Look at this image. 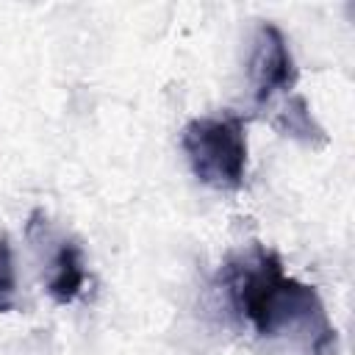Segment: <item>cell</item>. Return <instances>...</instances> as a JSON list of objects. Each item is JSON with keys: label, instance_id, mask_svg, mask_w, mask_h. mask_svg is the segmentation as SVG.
<instances>
[{"label": "cell", "instance_id": "6da1fadb", "mask_svg": "<svg viewBox=\"0 0 355 355\" xmlns=\"http://www.w3.org/2000/svg\"><path fill=\"white\" fill-rule=\"evenodd\" d=\"M222 283L230 308L261 336H305L313 355H327L336 344V330L313 286H305L283 272L277 252L250 247L227 261Z\"/></svg>", "mask_w": 355, "mask_h": 355}, {"label": "cell", "instance_id": "7a4b0ae2", "mask_svg": "<svg viewBox=\"0 0 355 355\" xmlns=\"http://www.w3.org/2000/svg\"><path fill=\"white\" fill-rule=\"evenodd\" d=\"M194 178L214 189H239L247 169L244 119L236 114L197 116L180 133Z\"/></svg>", "mask_w": 355, "mask_h": 355}, {"label": "cell", "instance_id": "3957f363", "mask_svg": "<svg viewBox=\"0 0 355 355\" xmlns=\"http://www.w3.org/2000/svg\"><path fill=\"white\" fill-rule=\"evenodd\" d=\"M250 80L258 108L269 105L277 94H291L297 83V64L277 25L263 22L255 33L250 55Z\"/></svg>", "mask_w": 355, "mask_h": 355}, {"label": "cell", "instance_id": "277c9868", "mask_svg": "<svg viewBox=\"0 0 355 355\" xmlns=\"http://www.w3.org/2000/svg\"><path fill=\"white\" fill-rule=\"evenodd\" d=\"M86 283V272H83V252L78 247V241L67 239L55 247L53 258H50V272H47V294L53 297V302L58 305H69L78 300V294L83 291Z\"/></svg>", "mask_w": 355, "mask_h": 355}, {"label": "cell", "instance_id": "5b68a950", "mask_svg": "<svg viewBox=\"0 0 355 355\" xmlns=\"http://www.w3.org/2000/svg\"><path fill=\"white\" fill-rule=\"evenodd\" d=\"M272 128H275L277 133H283V136H291V139L308 144V147H322V144H327L324 128L313 119V114H311L305 97H300V94H288V100L280 103V108H277L275 116H272Z\"/></svg>", "mask_w": 355, "mask_h": 355}, {"label": "cell", "instance_id": "8992f818", "mask_svg": "<svg viewBox=\"0 0 355 355\" xmlns=\"http://www.w3.org/2000/svg\"><path fill=\"white\" fill-rule=\"evenodd\" d=\"M17 297V272H14V255L8 239L0 233V313L14 308Z\"/></svg>", "mask_w": 355, "mask_h": 355}]
</instances>
